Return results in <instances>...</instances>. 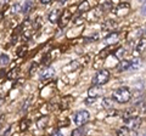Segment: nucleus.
<instances>
[{"label": "nucleus", "instance_id": "nucleus-1", "mask_svg": "<svg viewBox=\"0 0 146 136\" xmlns=\"http://www.w3.org/2000/svg\"><path fill=\"white\" fill-rule=\"evenodd\" d=\"M131 97V91L129 88L127 86H122L118 88L115 92H113V100L119 103H127L128 101H130Z\"/></svg>", "mask_w": 146, "mask_h": 136}, {"label": "nucleus", "instance_id": "nucleus-2", "mask_svg": "<svg viewBox=\"0 0 146 136\" xmlns=\"http://www.w3.org/2000/svg\"><path fill=\"white\" fill-rule=\"evenodd\" d=\"M110 79V72L107 69H101L95 74L93 79V85H104Z\"/></svg>", "mask_w": 146, "mask_h": 136}, {"label": "nucleus", "instance_id": "nucleus-3", "mask_svg": "<svg viewBox=\"0 0 146 136\" xmlns=\"http://www.w3.org/2000/svg\"><path fill=\"white\" fill-rule=\"evenodd\" d=\"M89 119H90V116H89L88 111H79V112H77L74 116V123L78 126L86 124L89 121Z\"/></svg>", "mask_w": 146, "mask_h": 136}, {"label": "nucleus", "instance_id": "nucleus-4", "mask_svg": "<svg viewBox=\"0 0 146 136\" xmlns=\"http://www.w3.org/2000/svg\"><path fill=\"white\" fill-rule=\"evenodd\" d=\"M73 11L71 10V7H70V9H66V10L62 12V15L60 17V21H58V26H60V28H63V27H66L68 24V22H70L71 18H72Z\"/></svg>", "mask_w": 146, "mask_h": 136}, {"label": "nucleus", "instance_id": "nucleus-5", "mask_svg": "<svg viewBox=\"0 0 146 136\" xmlns=\"http://www.w3.org/2000/svg\"><path fill=\"white\" fill-rule=\"evenodd\" d=\"M119 4V0H100V9L104 10H111V9Z\"/></svg>", "mask_w": 146, "mask_h": 136}, {"label": "nucleus", "instance_id": "nucleus-6", "mask_svg": "<svg viewBox=\"0 0 146 136\" xmlns=\"http://www.w3.org/2000/svg\"><path fill=\"white\" fill-rule=\"evenodd\" d=\"M127 124L129 125L128 128H130L131 130H138V129H139V126L141 125V118L138 117V116H134L129 121H128Z\"/></svg>", "mask_w": 146, "mask_h": 136}, {"label": "nucleus", "instance_id": "nucleus-7", "mask_svg": "<svg viewBox=\"0 0 146 136\" xmlns=\"http://www.w3.org/2000/svg\"><path fill=\"white\" fill-rule=\"evenodd\" d=\"M102 89L98 86V85H94V86H91L89 90H88V95L90 97H95V98H98L99 96H101L102 95Z\"/></svg>", "mask_w": 146, "mask_h": 136}, {"label": "nucleus", "instance_id": "nucleus-8", "mask_svg": "<svg viewBox=\"0 0 146 136\" xmlns=\"http://www.w3.org/2000/svg\"><path fill=\"white\" fill-rule=\"evenodd\" d=\"M54 74H55L54 69H51V68H46V69L43 71L42 74H40V80L42 81H48V80H50L52 78Z\"/></svg>", "mask_w": 146, "mask_h": 136}, {"label": "nucleus", "instance_id": "nucleus-9", "mask_svg": "<svg viewBox=\"0 0 146 136\" xmlns=\"http://www.w3.org/2000/svg\"><path fill=\"white\" fill-rule=\"evenodd\" d=\"M115 12L119 16L127 15V13L129 12V4H118V7L115 10Z\"/></svg>", "mask_w": 146, "mask_h": 136}, {"label": "nucleus", "instance_id": "nucleus-10", "mask_svg": "<svg viewBox=\"0 0 146 136\" xmlns=\"http://www.w3.org/2000/svg\"><path fill=\"white\" fill-rule=\"evenodd\" d=\"M117 42H118V33H111L104 39V43L107 45H112Z\"/></svg>", "mask_w": 146, "mask_h": 136}, {"label": "nucleus", "instance_id": "nucleus-11", "mask_svg": "<svg viewBox=\"0 0 146 136\" xmlns=\"http://www.w3.org/2000/svg\"><path fill=\"white\" fill-rule=\"evenodd\" d=\"M117 26V23L115 21H112V20H108V21H106L105 23L102 24V30H111L112 32V29L115 28V27Z\"/></svg>", "mask_w": 146, "mask_h": 136}, {"label": "nucleus", "instance_id": "nucleus-12", "mask_svg": "<svg viewBox=\"0 0 146 136\" xmlns=\"http://www.w3.org/2000/svg\"><path fill=\"white\" fill-rule=\"evenodd\" d=\"M145 48H146V39H140V40H139V43H138V45H136V49H135L136 53L144 52Z\"/></svg>", "mask_w": 146, "mask_h": 136}, {"label": "nucleus", "instance_id": "nucleus-13", "mask_svg": "<svg viewBox=\"0 0 146 136\" xmlns=\"http://www.w3.org/2000/svg\"><path fill=\"white\" fill-rule=\"evenodd\" d=\"M130 68V62L129 61H122L119 65H118V71L119 72H125V71H128Z\"/></svg>", "mask_w": 146, "mask_h": 136}, {"label": "nucleus", "instance_id": "nucleus-14", "mask_svg": "<svg viewBox=\"0 0 146 136\" xmlns=\"http://www.w3.org/2000/svg\"><path fill=\"white\" fill-rule=\"evenodd\" d=\"M32 7H33V3H32V0H26L25 5H23V7H22V12H23V13H28Z\"/></svg>", "mask_w": 146, "mask_h": 136}, {"label": "nucleus", "instance_id": "nucleus-15", "mask_svg": "<svg viewBox=\"0 0 146 136\" xmlns=\"http://www.w3.org/2000/svg\"><path fill=\"white\" fill-rule=\"evenodd\" d=\"M58 18H60V17H58V10H54V11L49 15V21L51 22V23H55V22H57Z\"/></svg>", "mask_w": 146, "mask_h": 136}, {"label": "nucleus", "instance_id": "nucleus-16", "mask_svg": "<svg viewBox=\"0 0 146 136\" xmlns=\"http://www.w3.org/2000/svg\"><path fill=\"white\" fill-rule=\"evenodd\" d=\"M89 9H90V4H89V1H86V0H85V1H83L78 6V10L80 12H86V11H89Z\"/></svg>", "mask_w": 146, "mask_h": 136}, {"label": "nucleus", "instance_id": "nucleus-17", "mask_svg": "<svg viewBox=\"0 0 146 136\" xmlns=\"http://www.w3.org/2000/svg\"><path fill=\"white\" fill-rule=\"evenodd\" d=\"M134 116L131 114V111H125L124 113H123V121H124V123H128V121H129L131 118H133Z\"/></svg>", "mask_w": 146, "mask_h": 136}, {"label": "nucleus", "instance_id": "nucleus-18", "mask_svg": "<svg viewBox=\"0 0 146 136\" xmlns=\"http://www.w3.org/2000/svg\"><path fill=\"white\" fill-rule=\"evenodd\" d=\"M139 67H140V60H139V58H135L134 61H131V63H130V68H129V69L136 71V69H139Z\"/></svg>", "mask_w": 146, "mask_h": 136}, {"label": "nucleus", "instance_id": "nucleus-19", "mask_svg": "<svg viewBox=\"0 0 146 136\" xmlns=\"http://www.w3.org/2000/svg\"><path fill=\"white\" fill-rule=\"evenodd\" d=\"M130 98L133 100V102H134L135 105H136V103L141 102V100H143V95H141V92H136V94L134 95V96H133V95H131V97H130Z\"/></svg>", "mask_w": 146, "mask_h": 136}, {"label": "nucleus", "instance_id": "nucleus-20", "mask_svg": "<svg viewBox=\"0 0 146 136\" xmlns=\"http://www.w3.org/2000/svg\"><path fill=\"white\" fill-rule=\"evenodd\" d=\"M102 106L105 108H110V107H112L113 106V100L112 98H104L102 100Z\"/></svg>", "mask_w": 146, "mask_h": 136}, {"label": "nucleus", "instance_id": "nucleus-21", "mask_svg": "<svg viewBox=\"0 0 146 136\" xmlns=\"http://www.w3.org/2000/svg\"><path fill=\"white\" fill-rule=\"evenodd\" d=\"M130 134V128H128V126H123V128L118 129L117 131V135H129Z\"/></svg>", "mask_w": 146, "mask_h": 136}, {"label": "nucleus", "instance_id": "nucleus-22", "mask_svg": "<svg viewBox=\"0 0 146 136\" xmlns=\"http://www.w3.org/2000/svg\"><path fill=\"white\" fill-rule=\"evenodd\" d=\"M85 134V129L83 128V125L79 126L78 129H74L72 131V135H74V136H79V135H84Z\"/></svg>", "mask_w": 146, "mask_h": 136}, {"label": "nucleus", "instance_id": "nucleus-23", "mask_svg": "<svg viewBox=\"0 0 146 136\" xmlns=\"http://www.w3.org/2000/svg\"><path fill=\"white\" fill-rule=\"evenodd\" d=\"M123 55H124V49H123V48H118L116 50V52H115V56L118 58V60H122Z\"/></svg>", "mask_w": 146, "mask_h": 136}, {"label": "nucleus", "instance_id": "nucleus-24", "mask_svg": "<svg viewBox=\"0 0 146 136\" xmlns=\"http://www.w3.org/2000/svg\"><path fill=\"white\" fill-rule=\"evenodd\" d=\"M46 123H48V118H46V117H43V118H40V119L38 120V125H39V128H40V129L45 128Z\"/></svg>", "mask_w": 146, "mask_h": 136}, {"label": "nucleus", "instance_id": "nucleus-25", "mask_svg": "<svg viewBox=\"0 0 146 136\" xmlns=\"http://www.w3.org/2000/svg\"><path fill=\"white\" fill-rule=\"evenodd\" d=\"M136 106H138V110H139V112H141V113H145L146 112V102H139V103H136Z\"/></svg>", "mask_w": 146, "mask_h": 136}, {"label": "nucleus", "instance_id": "nucleus-26", "mask_svg": "<svg viewBox=\"0 0 146 136\" xmlns=\"http://www.w3.org/2000/svg\"><path fill=\"white\" fill-rule=\"evenodd\" d=\"M10 61V58H9L7 55H1L0 56V65H6Z\"/></svg>", "mask_w": 146, "mask_h": 136}, {"label": "nucleus", "instance_id": "nucleus-27", "mask_svg": "<svg viewBox=\"0 0 146 136\" xmlns=\"http://www.w3.org/2000/svg\"><path fill=\"white\" fill-rule=\"evenodd\" d=\"M28 123H29V121L27 120V119L22 120V121H21V126H20V130H21V131H25V130H27V128H28Z\"/></svg>", "mask_w": 146, "mask_h": 136}, {"label": "nucleus", "instance_id": "nucleus-28", "mask_svg": "<svg viewBox=\"0 0 146 136\" xmlns=\"http://www.w3.org/2000/svg\"><path fill=\"white\" fill-rule=\"evenodd\" d=\"M17 73H18V68H16V69H12L10 73L7 74V78L9 79H13V78H16L17 77Z\"/></svg>", "mask_w": 146, "mask_h": 136}, {"label": "nucleus", "instance_id": "nucleus-29", "mask_svg": "<svg viewBox=\"0 0 146 136\" xmlns=\"http://www.w3.org/2000/svg\"><path fill=\"white\" fill-rule=\"evenodd\" d=\"M18 10H20V4H15L12 6V12H17Z\"/></svg>", "mask_w": 146, "mask_h": 136}, {"label": "nucleus", "instance_id": "nucleus-30", "mask_svg": "<svg viewBox=\"0 0 146 136\" xmlns=\"http://www.w3.org/2000/svg\"><path fill=\"white\" fill-rule=\"evenodd\" d=\"M94 101H95V97H90V96H89L88 98L85 100V103H88V105H89V103H93Z\"/></svg>", "mask_w": 146, "mask_h": 136}, {"label": "nucleus", "instance_id": "nucleus-31", "mask_svg": "<svg viewBox=\"0 0 146 136\" xmlns=\"http://www.w3.org/2000/svg\"><path fill=\"white\" fill-rule=\"evenodd\" d=\"M23 53H26V48L22 46V48H21V50L18 51V55H20V56L22 57V56H23Z\"/></svg>", "mask_w": 146, "mask_h": 136}, {"label": "nucleus", "instance_id": "nucleus-32", "mask_svg": "<svg viewBox=\"0 0 146 136\" xmlns=\"http://www.w3.org/2000/svg\"><path fill=\"white\" fill-rule=\"evenodd\" d=\"M36 67H38V65H36V63H34V65H32V69H31V72H29L31 74H33V72L36 69Z\"/></svg>", "mask_w": 146, "mask_h": 136}, {"label": "nucleus", "instance_id": "nucleus-33", "mask_svg": "<svg viewBox=\"0 0 146 136\" xmlns=\"http://www.w3.org/2000/svg\"><path fill=\"white\" fill-rule=\"evenodd\" d=\"M52 135H60V129H54L52 130Z\"/></svg>", "mask_w": 146, "mask_h": 136}, {"label": "nucleus", "instance_id": "nucleus-34", "mask_svg": "<svg viewBox=\"0 0 146 136\" xmlns=\"http://www.w3.org/2000/svg\"><path fill=\"white\" fill-rule=\"evenodd\" d=\"M141 12H143L144 15H146V3L143 5V7H141Z\"/></svg>", "mask_w": 146, "mask_h": 136}, {"label": "nucleus", "instance_id": "nucleus-35", "mask_svg": "<svg viewBox=\"0 0 146 136\" xmlns=\"http://www.w3.org/2000/svg\"><path fill=\"white\" fill-rule=\"evenodd\" d=\"M40 1H42L43 4H49L50 1H51V0H40Z\"/></svg>", "mask_w": 146, "mask_h": 136}, {"label": "nucleus", "instance_id": "nucleus-36", "mask_svg": "<svg viewBox=\"0 0 146 136\" xmlns=\"http://www.w3.org/2000/svg\"><path fill=\"white\" fill-rule=\"evenodd\" d=\"M3 20V12H0V21Z\"/></svg>", "mask_w": 146, "mask_h": 136}, {"label": "nucleus", "instance_id": "nucleus-37", "mask_svg": "<svg viewBox=\"0 0 146 136\" xmlns=\"http://www.w3.org/2000/svg\"><path fill=\"white\" fill-rule=\"evenodd\" d=\"M3 101H4V100H3V98H1V100H0V105H1V102H3Z\"/></svg>", "mask_w": 146, "mask_h": 136}]
</instances>
